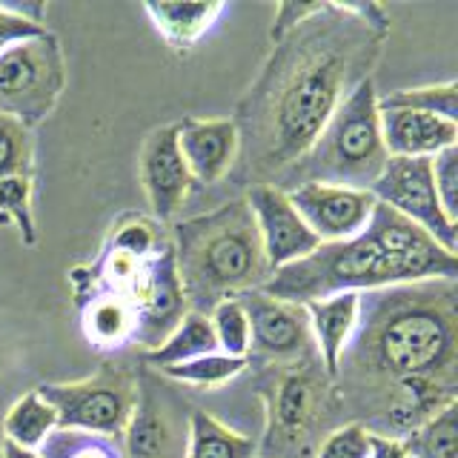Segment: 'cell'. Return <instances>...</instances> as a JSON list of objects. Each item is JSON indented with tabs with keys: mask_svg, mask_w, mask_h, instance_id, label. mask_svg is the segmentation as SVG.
<instances>
[{
	"mask_svg": "<svg viewBox=\"0 0 458 458\" xmlns=\"http://www.w3.org/2000/svg\"><path fill=\"white\" fill-rule=\"evenodd\" d=\"M129 307L135 312V344H140L147 352L161 347L164 338L190 312L178 278L172 241L143 269L135 293L129 295Z\"/></svg>",
	"mask_w": 458,
	"mask_h": 458,
	"instance_id": "cell-12",
	"label": "cell"
},
{
	"mask_svg": "<svg viewBox=\"0 0 458 458\" xmlns=\"http://www.w3.org/2000/svg\"><path fill=\"white\" fill-rule=\"evenodd\" d=\"M0 458H40V455H38V450H23L18 444L4 441L0 444Z\"/></svg>",
	"mask_w": 458,
	"mask_h": 458,
	"instance_id": "cell-37",
	"label": "cell"
},
{
	"mask_svg": "<svg viewBox=\"0 0 458 458\" xmlns=\"http://www.w3.org/2000/svg\"><path fill=\"white\" fill-rule=\"evenodd\" d=\"M378 109H410L436 114V118L458 123V83H429L412 86V89H395L390 95H378Z\"/></svg>",
	"mask_w": 458,
	"mask_h": 458,
	"instance_id": "cell-26",
	"label": "cell"
},
{
	"mask_svg": "<svg viewBox=\"0 0 458 458\" xmlns=\"http://www.w3.org/2000/svg\"><path fill=\"white\" fill-rule=\"evenodd\" d=\"M250 324V352L247 361H295L315 352V341L310 333V321L304 307L286 304V301L269 298L261 290H250L235 295Z\"/></svg>",
	"mask_w": 458,
	"mask_h": 458,
	"instance_id": "cell-11",
	"label": "cell"
},
{
	"mask_svg": "<svg viewBox=\"0 0 458 458\" xmlns=\"http://www.w3.org/2000/svg\"><path fill=\"white\" fill-rule=\"evenodd\" d=\"M186 458H258V441L226 427L207 410H192Z\"/></svg>",
	"mask_w": 458,
	"mask_h": 458,
	"instance_id": "cell-23",
	"label": "cell"
},
{
	"mask_svg": "<svg viewBox=\"0 0 458 458\" xmlns=\"http://www.w3.org/2000/svg\"><path fill=\"white\" fill-rule=\"evenodd\" d=\"M433 183L444 212L458 221V147L444 149L433 157Z\"/></svg>",
	"mask_w": 458,
	"mask_h": 458,
	"instance_id": "cell-34",
	"label": "cell"
},
{
	"mask_svg": "<svg viewBox=\"0 0 458 458\" xmlns=\"http://www.w3.org/2000/svg\"><path fill=\"white\" fill-rule=\"evenodd\" d=\"M123 458H186L190 412L166 384L138 376V401L121 433Z\"/></svg>",
	"mask_w": 458,
	"mask_h": 458,
	"instance_id": "cell-10",
	"label": "cell"
},
{
	"mask_svg": "<svg viewBox=\"0 0 458 458\" xmlns=\"http://www.w3.org/2000/svg\"><path fill=\"white\" fill-rule=\"evenodd\" d=\"M258 393L267 407L258 458H315L321 441L335 427L347 424L341 421V401L318 352L267 364Z\"/></svg>",
	"mask_w": 458,
	"mask_h": 458,
	"instance_id": "cell-4",
	"label": "cell"
},
{
	"mask_svg": "<svg viewBox=\"0 0 458 458\" xmlns=\"http://www.w3.org/2000/svg\"><path fill=\"white\" fill-rule=\"evenodd\" d=\"M138 169H140V183L143 192H147L152 218L157 224L172 221L186 204L195 183L178 149L175 123L152 129L149 138L143 140Z\"/></svg>",
	"mask_w": 458,
	"mask_h": 458,
	"instance_id": "cell-15",
	"label": "cell"
},
{
	"mask_svg": "<svg viewBox=\"0 0 458 458\" xmlns=\"http://www.w3.org/2000/svg\"><path fill=\"white\" fill-rule=\"evenodd\" d=\"M157 35L166 40V47L178 55H190L198 40L218 23L226 12L221 0H204V4H143Z\"/></svg>",
	"mask_w": 458,
	"mask_h": 458,
	"instance_id": "cell-21",
	"label": "cell"
},
{
	"mask_svg": "<svg viewBox=\"0 0 458 458\" xmlns=\"http://www.w3.org/2000/svg\"><path fill=\"white\" fill-rule=\"evenodd\" d=\"M333 386L344 415L401 438L458 401V281L361 293Z\"/></svg>",
	"mask_w": 458,
	"mask_h": 458,
	"instance_id": "cell-2",
	"label": "cell"
},
{
	"mask_svg": "<svg viewBox=\"0 0 458 458\" xmlns=\"http://www.w3.org/2000/svg\"><path fill=\"white\" fill-rule=\"evenodd\" d=\"M40 458H123L121 441L83 429H55L40 444Z\"/></svg>",
	"mask_w": 458,
	"mask_h": 458,
	"instance_id": "cell-29",
	"label": "cell"
},
{
	"mask_svg": "<svg viewBox=\"0 0 458 458\" xmlns=\"http://www.w3.org/2000/svg\"><path fill=\"white\" fill-rule=\"evenodd\" d=\"M86 341L100 352H121L135 344V312L121 295L92 293L75 301Z\"/></svg>",
	"mask_w": 458,
	"mask_h": 458,
	"instance_id": "cell-20",
	"label": "cell"
},
{
	"mask_svg": "<svg viewBox=\"0 0 458 458\" xmlns=\"http://www.w3.org/2000/svg\"><path fill=\"white\" fill-rule=\"evenodd\" d=\"M369 195L376 198V204L390 207L415 226H421L447 252H458V221L444 212L438 200L433 157H386L384 172L372 183Z\"/></svg>",
	"mask_w": 458,
	"mask_h": 458,
	"instance_id": "cell-9",
	"label": "cell"
},
{
	"mask_svg": "<svg viewBox=\"0 0 458 458\" xmlns=\"http://www.w3.org/2000/svg\"><path fill=\"white\" fill-rule=\"evenodd\" d=\"M32 175H35L32 129H26L23 123L0 112V181L32 178Z\"/></svg>",
	"mask_w": 458,
	"mask_h": 458,
	"instance_id": "cell-30",
	"label": "cell"
},
{
	"mask_svg": "<svg viewBox=\"0 0 458 458\" xmlns=\"http://www.w3.org/2000/svg\"><path fill=\"white\" fill-rule=\"evenodd\" d=\"M381 4L284 0L272 52L235 106L238 161L252 186H276L358 83L372 78L390 38Z\"/></svg>",
	"mask_w": 458,
	"mask_h": 458,
	"instance_id": "cell-1",
	"label": "cell"
},
{
	"mask_svg": "<svg viewBox=\"0 0 458 458\" xmlns=\"http://www.w3.org/2000/svg\"><path fill=\"white\" fill-rule=\"evenodd\" d=\"M212 352H218V344H215L209 318L198 312H186L183 321L164 338L161 347L143 352V364L152 369H166V367H178V364L195 361V358L212 355Z\"/></svg>",
	"mask_w": 458,
	"mask_h": 458,
	"instance_id": "cell-22",
	"label": "cell"
},
{
	"mask_svg": "<svg viewBox=\"0 0 458 458\" xmlns=\"http://www.w3.org/2000/svg\"><path fill=\"white\" fill-rule=\"evenodd\" d=\"M364 233L376 241L395 264L404 267L412 284L436 281V278L458 281V255L447 252L436 238H429L421 226H415L412 221L393 212L390 207L376 204Z\"/></svg>",
	"mask_w": 458,
	"mask_h": 458,
	"instance_id": "cell-13",
	"label": "cell"
},
{
	"mask_svg": "<svg viewBox=\"0 0 458 458\" xmlns=\"http://www.w3.org/2000/svg\"><path fill=\"white\" fill-rule=\"evenodd\" d=\"M286 198L321 243H338L361 235L369 224L372 209H376V198L369 192L324 183L295 186V190L286 192Z\"/></svg>",
	"mask_w": 458,
	"mask_h": 458,
	"instance_id": "cell-14",
	"label": "cell"
},
{
	"mask_svg": "<svg viewBox=\"0 0 458 458\" xmlns=\"http://www.w3.org/2000/svg\"><path fill=\"white\" fill-rule=\"evenodd\" d=\"M247 367H250L247 358H229L224 352H212V355H200L195 361H186L178 367H166L161 369V376L181 381V384L204 386V390H218V386L238 378Z\"/></svg>",
	"mask_w": 458,
	"mask_h": 458,
	"instance_id": "cell-28",
	"label": "cell"
},
{
	"mask_svg": "<svg viewBox=\"0 0 458 458\" xmlns=\"http://www.w3.org/2000/svg\"><path fill=\"white\" fill-rule=\"evenodd\" d=\"M178 149L195 183H218L238 161V129L233 118H183L175 123Z\"/></svg>",
	"mask_w": 458,
	"mask_h": 458,
	"instance_id": "cell-17",
	"label": "cell"
},
{
	"mask_svg": "<svg viewBox=\"0 0 458 458\" xmlns=\"http://www.w3.org/2000/svg\"><path fill=\"white\" fill-rule=\"evenodd\" d=\"M207 318L212 324L218 352H224L229 358H247V352H250V324H247V315H243V310L235 298L221 301Z\"/></svg>",
	"mask_w": 458,
	"mask_h": 458,
	"instance_id": "cell-32",
	"label": "cell"
},
{
	"mask_svg": "<svg viewBox=\"0 0 458 458\" xmlns=\"http://www.w3.org/2000/svg\"><path fill=\"white\" fill-rule=\"evenodd\" d=\"M398 441L407 458H458V401Z\"/></svg>",
	"mask_w": 458,
	"mask_h": 458,
	"instance_id": "cell-25",
	"label": "cell"
},
{
	"mask_svg": "<svg viewBox=\"0 0 458 458\" xmlns=\"http://www.w3.org/2000/svg\"><path fill=\"white\" fill-rule=\"evenodd\" d=\"M358 298H361L358 293H341L333 298L304 304L310 333L315 341V352H318L329 378H335L338 358L358 324Z\"/></svg>",
	"mask_w": 458,
	"mask_h": 458,
	"instance_id": "cell-19",
	"label": "cell"
},
{
	"mask_svg": "<svg viewBox=\"0 0 458 458\" xmlns=\"http://www.w3.org/2000/svg\"><path fill=\"white\" fill-rule=\"evenodd\" d=\"M12 224L18 229L23 247L38 243V226L32 212V178L0 181V226Z\"/></svg>",
	"mask_w": 458,
	"mask_h": 458,
	"instance_id": "cell-31",
	"label": "cell"
},
{
	"mask_svg": "<svg viewBox=\"0 0 458 458\" xmlns=\"http://www.w3.org/2000/svg\"><path fill=\"white\" fill-rule=\"evenodd\" d=\"M40 32H47V26L26 21V18H21V14H14L6 4H0V52H4L6 47H12V43L35 38Z\"/></svg>",
	"mask_w": 458,
	"mask_h": 458,
	"instance_id": "cell-35",
	"label": "cell"
},
{
	"mask_svg": "<svg viewBox=\"0 0 458 458\" xmlns=\"http://www.w3.org/2000/svg\"><path fill=\"white\" fill-rule=\"evenodd\" d=\"M381 138V112L376 83L364 81L347 95V100L327 121L321 135L276 183L290 192L304 183L344 186V190L369 192L386 164Z\"/></svg>",
	"mask_w": 458,
	"mask_h": 458,
	"instance_id": "cell-5",
	"label": "cell"
},
{
	"mask_svg": "<svg viewBox=\"0 0 458 458\" xmlns=\"http://www.w3.org/2000/svg\"><path fill=\"white\" fill-rule=\"evenodd\" d=\"M367 458H407V453H404V447H401L398 438L369 433V455Z\"/></svg>",
	"mask_w": 458,
	"mask_h": 458,
	"instance_id": "cell-36",
	"label": "cell"
},
{
	"mask_svg": "<svg viewBox=\"0 0 458 458\" xmlns=\"http://www.w3.org/2000/svg\"><path fill=\"white\" fill-rule=\"evenodd\" d=\"M369 455V433L361 424H341L329 433L315 458H367Z\"/></svg>",
	"mask_w": 458,
	"mask_h": 458,
	"instance_id": "cell-33",
	"label": "cell"
},
{
	"mask_svg": "<svg viewBox=\"0 0 458 458\" xmlns=\"http://www.w3.org/2000/svg\"><path fill=\"white\" fill-rule=\"evenodd\" d=\"M247 204L252 209L258 238H261L264 258L272 272L321 247V241L310 233L286 192H281L278 186H252L247 192Z\"/></svg>",
	"mask_w": 458,
	"mask_h": 458,
	"instance_id": "cell-16",
	"label": "cell"
},
{
	"mask_svg": "<svg viewBox=\"0 0 458 458\" xmlns=\"http://www.w3.org/2000/svg\"><path fill=\"white\" fill-rule=\"evenodd\" d=\"M169 238L190 312L209 315L226 298L261 290L272 276L247 198L178 221Z\"/></svg>",
	"mask_w": 458,
	"mask_h": 458,
	"instance_id": "cell-3",
	"label": "cell"
},
{
	"mask_svg": "<svg viewBox=\"0 0 458 458\" xmlns=\"http://www.w3.org/2000/svg\"><path fill=\"white\" fill-rule=\"evenodd\" d=\"M57 415V429H83L121 438L138 401V376L121 364H104L92 376L35 390Z\"/></svg>",
	"mask_w": 458,
	"mask_h": 458,
	"instance_id": "cell-8",
	"label": "cell"
},
{
	"mask_svg": "<svg viewBox=\"0 0 458 458\" xmlns=\"http://www.w3.org/2000/svg\"><path fill=\"white\" fill-rule=\"evenodd\" d=\"M66 86V57L49 29L0 52V112L35 129L55 112Z\"/></svg>",
	"mask_w": 458,
	"mask_h": 458,
	"instance_id": "cell-7",
	"label": "cell"
},
{
	"mask_svg": "<svg viewBox=\"0 0 458 458\" xmlns=\"http://www.w3.org/2000/svg\"><path fill=\"white\" fill-rule=\"evenodd\" d=\"M169 233H164V226L155 218H147V215H121L118 221L112 224L109 235H106V247L121 250L132 258H140V261H149L157 252H161L169 243Z\"/></svg>",
	"mask_w": 458,
	"mask_h": 458,
	"instance_id": "cell-27",
	"label": "cell"
},
{
	"mask_svg": "<svg viewBox=\"0 0 458 458\" xmlns=\"http://www.w3.org/2000/svg\"><path fill=\"white\" fill-rule=\"evenodd\" d=\"M381 138L390 157H436L458 147V123L410 109H378Z\"/></svg>",
	"mask_w": 458,
	"mask_h": 458,
	"instance_id": "cell-18",
	"label": "cell"
},
{
	"mask_svg": "<svg viewBox=\"0 0 458 458\" xmlns=\"http://www.w3.org/2000/svg\"><path fill=\"white\" fill-rule=\"evenodd\" d=\"M55 429H57L55 410L32 390L9 407L4 419V441L18 444L23 450H40V444L47 441Z\"/></svg>",
	"mask_w": 458,
	"mask_h": 458,
	"instance_id": "cell-24",
	"label": "cell"
},
{
	"mask_svg": "<svg viewBox=\"0 0 458 458\" xmlns=\"http://www.w3.org/2000/svg\"><path fill=\"white\" fill-rule=\"evenodd\" d=\"M412 284L404 267L395 264L367 233L350 241L321 243L318 250L276 269L261 293L286 304H312L341 293H372L384 286Z\"/></svg>",
	"mask_w": 458,
	"mask_h": 458,
	"instance_id": "cell-6",
	"label": "cell"
}]
</instances>
